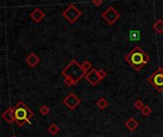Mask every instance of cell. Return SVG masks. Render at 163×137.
<instances>
[{
  "instance_id": "11",
  "label": "cell",
  "mask_w": 163,
  "mask_h": 137,
  "mask_svg": "<svg viewBox=\"0 0 163 137\" xmlns=\"http://www.w3.org/2000/svg\"><path fill=\"white\" fill-rule=\"evenodd\" d=\"M39 61H40L39 57H37V55L36 53H33V52H32V53L29 55V56L26 58V63H27V64L30 67H33V68L36 67L37 64L39 63Z\"/></svg>"
},
{
  "instance_id": "7",
  "label": "cell",
  "mask_w": 163,
  "mask_h": 137,
  "mask_svg": "<svg viewBox=\"0 0 163 137\" xmlns=\"http://www.w3.org/2000/svg\"><path fill=\"white\" fill-rule=\"evenodd\" d=\"M63 103L69 109L74 110V109L81 103V100L75 93H72H72H70L67 96V97L64 99Z\"/></svg>"
},
{
  "instance_id": "13",
  "label": "cell",
  "mask_w": 163,
  "mask_h": 137,
  "mask_svg": "<svg viewBox=\"0 0 163 137\" xmlns=\"http://www.w3.org/2000/svg\"><path fill=\"white\" fill-rule=\"evenodd\" d=\"M153 28L159 35L163 34V19H157L153 25Z\"/></svg>"
},
{
  "instance_id": "14",
  "label": "cell",
  "mask_w": 163,
  "mask_h": 137,
  "mask_svg": "<svg viewBox=\"0 0 163 137\" xmlns=\"http://www.w3.org/2000/svg\"><path fill=\"white\" fill-rule=\"evenodd\" d=\"M108 102H107V100L105 98H99L98 101L96 102V105H98V107L99 109H101V110H103V109H105L107 107H108Z\"/></svg>"
},
{
  "instance_id": "8",
  "label": "cell",
  "mask_w": 163,
  "mask_h": 137,
  "mask_svg": "<svg viewBox=\"0 0 163 137\" xmlns=\"http://www.w3.org/2000/svg\"><path fill=\"white\" fill-rule=\"evenodd\" d=\"M85 79L91 84V85H93V86H95L96 84H98L100 81H102L101 79H100L96 69H92L90 72H88V73L86 74Z\"/></svg>"
},
{
  "instance_id": "23",
  "label": "cell",
  "mask_w": 163,
  "mask_h": 137,
  "mask_svg": "<svg viewBox=\"0 0 163 137\" xmlns=\"http://www.w3.org/2000/svg\"><path fill=\"white\" fill-rule=\"evenodd\" d=\"M102 3H103L102 0H92V4H93V6H95V7L101 6Z\"/></svg>"
},
{
  "instance_id": "4",
  "label": "cell",
  "mask_w": 163,
  "mask_h": 137,
  "mask_svg": "<svg viewBox=\"0 0 163 137\" xmlns=\"http://www.w3.org/2000/svg\"><path fill=\"white\" fill-rule=\"evenodd\" d=\"M148 81L158 92L163 91V68L158 67L150 77L148 78Z\"/></svg>"
},
{
  "instance_id": "24",
  "label": "cell",
  "mask_w": 163,
  "mask_h": 137,
  "mask_svg": "<svg viewBox=\"0 0 163 137\" xmlns=\"http://www.w3.org/2000/svg\"><path fill=\"white\" fill-rule=\"evenodd\" d=\"M12 137H16V136H12Z\"/></svg>"
},
{
  "instance_id": "3",
  "label": "cell",
  "mask_w": 163,
  "mask_h": 137,
  "mask_svg": "<svg viewBox=\"0 0 163 137\" xmlns=\"http://www.w3.org/2000/svg\"><path fill=\"white\" fill-rule=\"evenodd\" d=\"M15 122L19 126H22L25 123L31 125L30 119L33 117V112L24 104L23 102H18L15 107Z\"/></svg>"
},
{
  "instance_id": "17",
  "label": "cell",
  "mask_w": 163,
  "mask_h": 137,
  "mask_svg": "<svg viewBox=\"0 0 163 137\" xmlns=\"http://www.w3.org/2000/svg\"><path fill=\"white\" fill-rule=\"evenodd\" d=\"M81 66H82L83 69L85 70V72H87V73H88V71H89V70L93 69V68H92V66H93V65H92V63H90L89 60H85V61H83V63L81 64Z\"/></svg>"
},
{
  "instance_id": "2",
  "label": "cell",
  "mask_w": 163,
  "mask_h": 137,
  "mask_svg": "<svg viewBox=\"0 0 163 137\" xmlns=\"http://www.w3.org/2000/svg\"><path fill=\"white\" fill-rule=\"evenodd\" d=\"M61 74L63 75L64 78L70 79V80L74 81L75 84H76L82 78H85L87 72H85V70L83 69L82 66L75 60H72L71 63L62 70Z\"/></svg>"
},
{
  "instance_id": "6",
  "label": "cell",
  "mask_w": 163,
  "mask_h": 137,
  "mask_svg": "<svg viewBox=\"0 0 163 137\" xmlns=\"http://www.w3.org/2000/svg\"><path fill=\"white\" fill-rule=\"evenodd\" d=\"M101 15H102L103 19L105 20L110 26L114 25V24L120 18V13L112 6L109 7L105 12H103Z\"/></svg>"
},
{
  "instance_id": "21",
  "label": "cell",
  "mask_w": 163,
  "mask_h": 137,
  "mask_svg": "<svg viewBox=\"0 0 163 137\" xmlns=\"http://www.w3.org/2000/svg\"><path fill=\"white\" fill-rule=\"evenodd\" d=\"M98 73L99 77H100V79H101V80H103V79H105L107 77V73H106V71L104 70V69L98 70Z\"/></svg>"
},
{
  "instance_id": "22",
  "label": "cell",
  "mask_w": 163,
  "mask_h": 137,
  "mask_svg": "<svg viewBox=\"0 0 163 137\" xmlns=\"http://www.w3.org/2000/svg\"><path fill=\"white\" fill-rule=\"evenodd\" d=\"M64 84L67 85V86L69 87H71L72 86L75 84H74V81H72V80H70V79H67V78H64Z\"/></svg>"
},
{
  "instance_id": "5",
  "label": "cell",
  "mask_w": 163,
  "mask_h": 137,
  "mask_svg": "<svg viewBox=\"0 0 163 137\" xmlns=\"http://www.w3.org/2000/svg\"><path fill=\"white\" fill-rule=\"evenodd\" d=\"M81 15H82L81 11L74 4H70L64 10L63 13H62V15L71 24H74L76 20L80 18Z\"/></svg>"
},
{
  "instance_id": "12",
  "label": "cell",
  "mask_w": 163,
  "mask_h": 137,
  "mask_svg": "<svg viewBox=\"0 0 163 137\" xmlns=\"http://www.w3.org/2000/svg\"><path fill=\"white\" fill-rule=\"evenodd\" d=\"M125 126L131 131H134L137 126H138V122L134 118H130L128 121L125 123Z\"/></svg>"
},
{
  "instance_id": "18",
  "label": "cell",
  "mask_w": 163,
  "mask_h": 137,
  "mask_svg": "<svg viewBox=\"0 0 163 137\" xmlns=\"http://www.w3.org/2000/svg\"><path fill=\"white\" fill-rule=\"evenodd\" d=\"M39 112L42 115L46 116L50 113V107H48V105H42V107L39 108Z\"/></svg>"
},
{
  "instance_id": "25",
  "label": "cell",
  "mask_w": 163,
  "mask_h": 137,
  "mask_svg": "<svg viewBox=\"0 0 163 137\" xmlns=\"http://www.w3.org/2000/svg\"><path fill=\"white\" fill-rule=\"evenodd\" d=\"M162 68H163V66H162Z\"/></svg>"
},
{
  "instance_id": "10",
  "label": "cell",
  "mask_w": 163,
  "mask_h": 137,
  "mask_svg": "<svg viewBox=\"0 0 163 137\" xmlns=\"http://www.w3.org/2000/svg\"><path fill=\"white\" fill-rule=\"evenodd\" d=\"M30 18H32L34 22L39 23L43 20V18H45V13H43V11L39 8H36L31 13Z\"/></svg>"
},
{
  "instance_id": "16",
  "label": "cell",
  "mask_w": 163,
  "mask_h": 137,
  "mask_svg": "<svg viewBox=\"0 0 163 137\" xmlns=\"http://www.w3.org/2000/svg\"><path fill=\"white\" fill-rule=\"evenodd\" d=\"M48 131H49L52 135H55L59 132V128H58V126L56 124L53 123V124H51L49 126V128H48Z\"/></svg>"
},
{
  "instance_id": "19",
  "label": "cell",
  "mask_w": 163,
  "mask_h": 137,
  "mask_svg": "<svg viewBox=\"0 0 163 137\" xmlns=\"http://www.w3.org/2000/svg\"><path fill=\"white\" fill-rule=\"evenodd\" d=\"M151 112H152V109H151L150 107H149V105H144V107H142V109H141V113L143 114L144 116L150 115Z\"/></svg>"
},
{
  "instance_id": "15",
  "label": "cell",
  "mask_w": 163,
  "mask_h": 137,
  "mask_svg": "<svg viewBox=\"0 0 163 137\" xmlns=\"http://www.w3.org/2000/svg\"><path fill=\"white\" fill-rule=\"evenodd\" d=\"M129 37L133 41H138V40H140V32L139 31H132L129 35Z\"/></svg>"
},
{
  "instance_id": "1",
  "label": "cell",
  "mask_w": 163,
  "mask_h": 137,
  "mask_svg": "<svg viewBox=\"0 0 163 137\" xmlns=\"http://www.w3.org/2000/svg\"><path fill=\"white\" fill-rule=\"evenodd\" d=\"M125 60L134 71H140L141 68L150 61V57L139 46H134L125 56Z\"/></svg>"
},
{
  "instance_id": "9",
  "label": "cell",
  "mask_w": 163,
  "mask_h": 137,
  "mask_svg": "<svg viewBox=\"0 0 163 137\" xmlns=\"http://www.w3.org/2000/svg\"><path fill=\"white\" fill-rule=\"evenodd\" d=\"M2 118L8 122L9 124H13L15 122V107H9L7 110L2 114Z\"/></svg>"
},
{
  "instance_id": "20",
  "label": "cell",
  "mask_w": 163,
  "mask_h": 137,
  "mask_svg": "<svg viewBox=\"0 0 163 137\" xmlns=\"http://www.w3.org/2000/svg\"><path fill=\"white\" fill-rule=\"evenodd\" d=\"M134 107H136L137 109H142V107H144V104H143V102H142L141 100H137L136 102H134Z\"/></svg>"
}]
</instances>
